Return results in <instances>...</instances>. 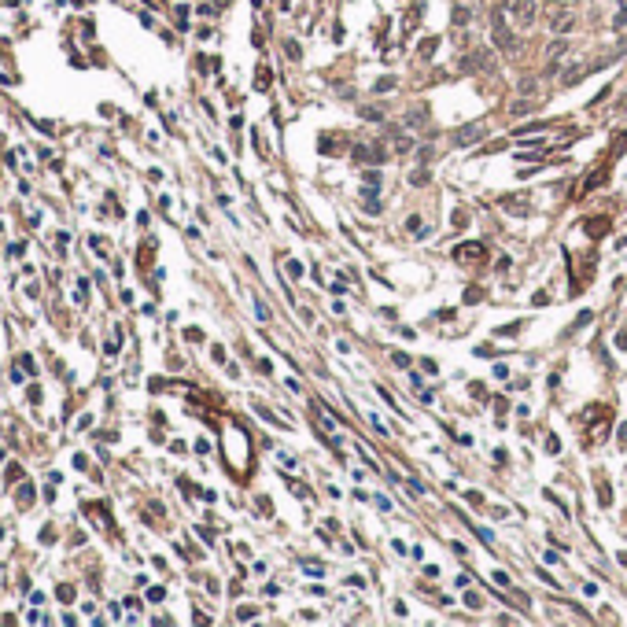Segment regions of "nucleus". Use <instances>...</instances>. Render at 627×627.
Returning <instances> with one entry per match:
<instances>
[{
	"instance_id": "nucleus-1",
	"label": "nucleus",
	"mask_w": 627,
	"mask_h": 627,
	"mask_svg": "<svg viewBox=\"0 0 627 627\" xmlns=\"http://www.w3.org/2000/svg\"><path fill=\"white\" fill-rule=\"evenodd\" d=\"M509 19L516 22V30H531L535 26V0H506Z\"/></svg>"
},
{
	"instance_id": "nucleus-2",
	"label": "nucleus",
	"mask_w": 627,
	"mask_h": 627,
	"mask_svg": "<svg viewBox=\"0 0 627 627\" xmlns=\"http://www.w3.org/2000/svg\"><path fill=\"white\" fill-rule=\"evenodd\" d=\"M494 44H498V48H516L513 34H509L506 26H502V15H494Z\"/></svg>"
},
{
	"instance_id": "nucleus-3",
	"label": "nucleus",
	"mask_w": 627,
	"mask_h": 627,
	"mask_svg": "<svg viewBox=\"0 0 627 627\" xmlns=\"http://www.w3.org/2000/svg\"><path fill=\"white\" fill-rule=\"evenodd\" d=\"M480 255H483L480 244H461V247H458V258H465V262H468V258H480Z\"/></svg>"
},
{
	"instance_id": "nucleus-4",
	"label": "nucleus",
	"mask_w": 627,
	"mask_h": 627,
	"mask_svg": "<svg viewBox=\"0 0 627 627\" xmlns=\"http://www.w3.org/2000/svg\"><path fill=\"white\" fill-rule=\"evenodd\" d=\"M480 137H483V129H480V125H468V129H461L458 144H473V140H480Z\"/></svg>"
},
{
	"instance_id": "nucleus-5",
	"label": "nucleus",
	"mask_w": 627,
	"mask_h": 627,
	"mask_svg": "<svg viewBox=\"0 0 627 627\" xmlns=\"http://www.w3.org/2000/svg\"><path fill=\"white\" fill-rule=\"evenodd\" d=\"M362 196H365V211H369V214H376V211H380V199H376V188H373V185L365 188Z\"/></svg>"
},
{
	"instance_id": "nucleus-6",
	"label": "nucleus",
	"mask_w": 627,
	"mask_h": 627,
	"mask_svg": "<svg viewBox=\"0 0 627 627\" xmlns=\"http://www.w3.org/2000/svg\"><path fill=\"white\" fill-rule=\"evenodd\" d=\"M425 122H428V111H425V107H421V111H410V115H406V125H425Z\"/></svg>"
},
{
	"instance_id": "nucleus-7",
	"label": "nucleus",
	"mask_w": 627,
	"mask_h": 627,
	"mask_svg": "<svg viewBox=\"0 0 627 627\" xmlns=\"http://www.w3.org/2000/svg\"><path fill=\"white\" fill-rule=\"evenodd\" d=\"M406 225H410V232H413V237H425V232H428V229H425V222H421V218H410V222H406Z\"/></svg>"
},
{
	"instance_id": "nucleus-8",
	"label": "nucleus",
	"mask_w": 627,
	"mask_h": 627,
	"mask_svg": "<svg viewBox=\"0 0 627 627\" xmlns=\"http://www.w3.org/2000/svg\"><path fill=\"white\" fill-rule=\"evenodd\" d=\"M288 277L299 280V277H303V262H288Z\"/></svg>"
},
{
	"instance_id": "nucleus-9",
	"label": "nucleus",
	"mask_w": 627,
	"mask_h": 627,
	"mask_svg": "<svg viewBox=\"0 0 627 627\" xmlns=\"http://www.w3.org/2000/svg\"><path fill=\"white\" fill-rule=\"evenodd\" d=\"M465 602H468V609H480V605H483V598H480V594H473V590L465 594Z\"/></svg>"
},
{
	"instance_id": "nucleus-10",
	"label": "nucleus",
	"mask_w": 627,
	"mask_h": 627,
	"mask_svg": "<svg viewBox=\"0 0 627 627\" xmlns=\"http://www.w3.org/2000/svg\"><path fill=\"white\" fill-rule=\"evenodd\" d=\"M616 439H620V447H627V425L620 428V435H616Z\"/></svg>"
}]
</instances>
